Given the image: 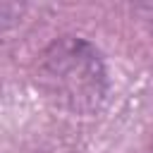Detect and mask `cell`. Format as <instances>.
Instances as JSON below:
<instances>
[{
    "label": "cell",
    "mask_w": 153,
    "mask_h": 153,
    "mask_svg": "<svg viewBox=\"0 0 153 153\" xmlns=\"http://www.w3.org/2000/svg\"><path fill=\"white\" fill-rule=\"evenodd\" d=\"M41 76L55 98L79 105L81 100H93V96H100L103 67L88 43L67 41L60 45L55 43L53 53L45 55Z\"/></svg>",
    "instance_id": "6da1fadb"
},
{
    "label": "cell",
    "mask_w": 153,
    "mask_h": 153,
    "mask_svg": "<svg viewBox=\"0 0 153 153\" xmlns=\"http://www.w3.org/2000/svg\"><path fill=\"white\" fill-rule=\"evenodd\" d=\"M151 153H153V151H151Z\"/></svg>",
    "instance_id": "7a4b0ae2"
}]
</instances>
